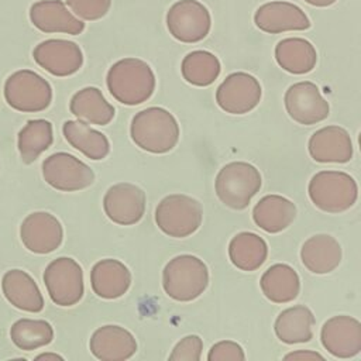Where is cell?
I'll return each mask as SVG.
<instances>
[{"label": "cell", "mask_w": 361, "mask_h": 361, "mask_svg": "<svg viewBox=\"0 0 361 361\" xmlns=\"http://www.w3.org/2000/svg\"><path fill=\"white\" fill-rule=\"evenodd\" d=\"M106 83L110 94L120 103L135 106L147 102L155 90V75L151 66L138 58H124L113 63Z\"/></svg>", "instance_id": "6da1fadb"}, {"label": "cell", "mask_w": 361, "mask_h": 361, "mask_svg": "<svg viewBox=\"0 0 361 361\" xmlns=\"http://www.w3.org/2000/svg\"><path fill=\"white\" fill-rule=\"evenodd\" d=\"M130 135L141 149L152 154H165L178 144L179 126L168 110L148 107L133 117Z\"/></svg>", "instance_id": "7a4b0ae2"}, {"label": "cell", "mask_w": 361, "mask_h": 361, "mask_svg": "<svg viewBox=\"0 0 361 361\" xmlns=\"http://www.w3.org/2000/svg\"><path fill=\"white\" fill-rule=\"evenodd\" d=\"M209 285L206 264L189 254L172 258L162 271L165 293L178 302H190L199 298Z\"/></svg>", "instance_id": "3957f363"}, {"label": "cell", "mask_w": 361, "mask_h": 361, "mask_svg": "<svg viewBox=\"0 0 361 361\" xmlns=\"http://www.w3.org/2000/svg\"><path fill=\"white\" fill-rule=\"evenodd\" d=\"M259 171L243 161L224 165L214 182L216 195L221 203L234 210L245 209L261 188Z\"/></svg>", "instance_id": "277c9868"}, {"label": "cell", "mask_w": 361, "mask_h": 361, "mask_svg": "<svg viewBox=\"0 0 361 361\" xmlns=\"http://www.w3.org/2000/svg\"><path fill=\"white\" fill-rule=\"evenodd\" d=\"M307 192L317 209L327 213H341L355 203L358 186L354 178L345 172L320 171L312 176Z\"/></svg>", "instance_id": "5b68a950"}, {"label": "cell", "mask_w": 361, "mask_h": 361, "mask_svg": "<svg viewBox=\"0 0 361 361\" xmlns=\"http://www.w3.org/2000/svg\"><path fill=\"white\" fill-rule=\"evenodd\" d=\"M202 204L188 195H169L164 197L155 210L158 228L169 237L183 238L193 234L202 224Z\"/></svg>", "instance_id": "8992f818"}, {"label": "cell", "mask_w": 361, "mask_h": 361, "mask_svg": "<svg viewBox=\"0 0 361 361\" xmlns=\"http://www.w3.org/2000/svg\"><path fill=\"white\" fill-rule=\"evenodd\" d=\"M4 97L10 107L23 113L45 110L52 100L51 85L30 69L11 73L4 83Z\"/></svg>", "instance_id": "52a82bcc"}, {"label": "cell", "mask_w": 361, "mask_h": 361, "mask_svg": "<svg viewBox=\"0 0 361 361\" xmlns=\"http://www.w3.org/2000/svg\"><path fill=\"white\" fill-rule=\"evenodd\" d=\"M166 27L169 34L180 42H199L209 34L212 17L199 0H178L166 13Z\"/></svg>", "instance_id": "ba28073f"}, {"label": "cell", "mask_w": 361, "mask_h": 361, "mask_svg": "<svg viewBox=\"0 0 361 361\" xmlns=\"http://www.w3.org/2000/svg\"><path fill=\"white\" fill-rule=\"evenodd\" d=\"M44 283L51 300L59 306H73L83 296V271L69 257H59L44 271Z\"/></svg>", "instance_id": "9c48e42d"}, {"label": "cell", "mask_w": 361, "mask_h": 361, "mask_svg": "<svg viewBox=\"0 0 361 361\" xmlns=\"http://www.w3.org/2000/svg\"><path fill=\"white\" fill-rule=\"evenodd\" d=\"M42 175L48 185L62 192L85 189L94 180L92 168L68 152L49 155L42 162Z\"/></svg>", "instance_id": "30bf717a"}, {"label": "cell", "mask_w": 361, "mask_h": 361, "mask_svg": "<svg viewBox=\"0 0 361 361\" xmlns=\"http://www.w3.org/2000/svg\"><path fill=\"white\" fill-rule=\"evenodd\" d=\"M261 85L247 72L230 73L216 90V102L230 114H245L257 107L261 100Z\"/></svg>", "instance_id": "8fae6325"}, {"label": "cell", "mask_w": 361, "mask_h": 361, "mask_svg": "<svg viewBox=\"0 0 361 361\" xmlns=\"http://www.w3.org/2000/svg\"><path fill=\"white\" fill-rule=\"evenodd\" d=\"M285 107L292 120L303 126H312L327 118L330 107L319 87L309 82H298L285 93Z\"/></svg>", "instance_id": "7c38bea8"}, {"label": "cell", "mask_w": 361, "mask_h": 361, "mask_svg": "<svg viewBox=\"0 0 361 361\" xmlns=\"http://www.w3.org/2000/svg\"><path fill=\"white\" fill-rule=\"evenodd\" d=\"M106 216L120 226L138 223L145 213V193L141 188L121 182L110 186L103 197Z\"/></svg>", "instance_id": "4fadbf2b"}, {"label": "cell", "mask_w": 361, "mask_h": 361, "mask_svg": "<svg viewBox=\"0 0 361 361\" xmlns=\"http://www.w3.org/2000/svg\"><path fill=\"white\" fill-rule=\"evenodd\" d=\"M34 61L54 76H69L83 65L80 47L68 39H45L32 51Z\"/></svg>", "instance_id": "5bb4252c"}, {"label": "cell", "mask_w": 361, "mask_h": 361, "mask_svg": "<svg viewBox=\"0 0 361 361\" xmlns=\"http://www.w3.org/2000/svg\"><path fill=\"white\" fill-rule=\"evenodd\" d=\"M254 23L268 34L310 28V20L306 13L299 6L283 0H274L259 6L254 14Z\"/></svg>", "instance_id": "9a60e30c"}, {"label": "cell", "mask_w": 361, "mask_h": 361, "mask_svg": "<svg viewBox=\"0 0 361 361\" xmlns=\"http://www.w3.org/2000/svg\"><path fill=\"white\" fill-rule=\"evenodd\" d=\"M20 235L24 247L31 252L48 254L61 245L63 230L59 220L51 213L35 212L21 223Z\"/></svg>", "instance_id": "2e32d148"}, {"label": "cell", "mask_w": 361, "mask_h": 361, "mask_svg": "<svg viewBox=\"0 0 361 361\" xmlns=\"http://www.w3.org/2000/svg\"><path fill=\"white\" fill-rule=\"evenodd\" d=\"M323 347L337 358H351L361 351V323L351 316L329 319L320 333Z\"/></svg>", "instance_id": "e0dca14e"}, {"label": "cell", "mask_w": 361, "mask_h": 361, "mask_svg": "<svg viewBox=\"0 0 361 361\" xmlns=\"http://www.w3.org/2000/svg\"><path fill=\"white\" fill-rule=\"evenodd\" d=\"M30 20L42 32L79 35L85 30L83 20L69 11L62 0H39L30 7Z\"/></svg>", "instance_id": "ac0fdd59"}, {"label": "cell", "mask_w": 361, "mask_h": 361, "mask_svg": "<svg viewBox=\"0 0 361 361\" xmlns=\"http://www.w3.org/2000/svg\"><path fill=\"white\" fill-rule=\"evenodd\" d=\"M309 154L316 162L344 164L353 158V141L347 130L327 126L317 130L309 140Z\"/></svg>", "instance_id": "d6986e66"}, {"label": "cell", "mask_w": 361, "mask_h": 361, "mask_svg": "<svg viewBox=\"0 0 361 361\" xmlns=\"http://www.w3.org/2000/svg\"><path fill=\"white\" fill-rule=\"evenodd\" d=\"M92 354L102 361H123L131 358L137 351L134 336L120 326L99 327L90 337Z\"/></svg>", "instance_id": "ffe728a7"}, {"label": "cell", "mask_w": 361, "mask_h": 361, "mask_svg": "<svg viewBox=\"0 0 361 361\" xmlns=\"http://www.w3.org/2000/svg\"><path fill=\"white\" fill-rule=\"evenodd\" d=\"M93 292L103 299H117L123 296L131 285L128 268L118 259H102L96 262L90 272Z\"/></svg>", "instance_id": "44dd1931"}, {"label": "cell", "mask_w": 361, "mask_h": 361, "mask_svg": "<svg viewBox=\"0 0 361 361\" xmlns=\"http://www.w3.org/2000/svg\"><path fill=\"white\" fill-rule=\"evenodd\" d=\"M1 289L6 299L24 312L38 313L44 307V298L37 282L23 269H10L3 275Z\"/></svg>", "instance_id": "7402d4cb"}, {"label": "cell", "mask_w": 361, "mask_h": 361, "mask_svg": "<svg viewBox=\"0 0 361 361\" xmlns=\"http://www.w3.org/2000/svg\"><path fill=\"white\" fill-rule=\"evenodd\" d=\"M300 259L310 272L319 275L329 274L334 271L341 261V247L334 237L316 234L303 243Z\"/></svg>", "instance_id": "603a6c76"}, {"label": "cell", "mask_w": 361, "mask_h": 361, "mask_svg": "<svg viewBox=\"0 0 361 361\" xmlns=\"http://www.w3.org/2000/svg\"><path fill=\"white\" fill-rule=\"evenodd\" d=\"M296 217V206L279 195H267L254 206V223L267 233L275 234L288 228Z\"/></svg>", "instance_id": "cb8c5ba5"}, {"label": "cell", "mask_w": 361, "mask_h": 361, "mask_svg": "<svg viewBox=\"0 0 361 361\" xmlns=\"http://www.w3.org/2000/svg\"><path fill=\"white\" fill-rule=\"evenodd\" d=\"M314 316L306 306H293L282 310L275 320V334L285 344L307 343L313 338Z\"/></svg>", "instance_id": "d4e9b609"}, {"label": "cell", "mask_w": 361, "mask_h": 361, "mask_svg": "<svg viewBox=\"0 0 361 361\" xmlns=\"http://www.w3.org/2000/svg\"><path fill=\"white\" fill-rule=\"evenodd\" d=\"M278 65L293 75L309 73L317 62V52L312 42L305 38H285L275 47Z\"/></svg>", "instance_id": "484cf974"}, {"label": "cell", "mask_w": 361, "mask_h": 361, "mask_svg": "<svg viewBox=\"0 0 361 361\" xmlns=\"http://www.w3.org/2000/svg\"><path fill=\"white\" fill-rule=\"evenodd\" d=\"M261 290L274 303H288L296 299L300 290L298 272L288 264H275L261 276Z\"/></svg>", "instance_id": "4316f807"}, {"label": "cell", "mask_w": 361, "mask_h": 361, "mask_svg": "<svg viewBox=\"0 0 361 361\" xmlns=\"http://www.w3.org/2000/svg\"><path fill=\"white\" fill-rule=\"evenodd\" d=\"M71 113L87 124L106 126L114 117V107L104 99L102 90L89 86L76 92L69 104Z\"/></svg>", "instance_id": "83f0119b"}, {"label": "cell", "mask_w": 361, "mask_h": 361, "mask_svg": "<svg viewBox=\"0 0 361 361\" xmlns=\"http://www.w3.org/2000/svg\"><path fill=\"white\" fill-rule=\"evenodd\" d=\"M65 140L89 159L99 161L107 157L110 151V144L107 137L92 128L87 123L82 120H68L63 127Z\"/></svg>", "instance_id": "f1b7e54d"}, {"label": "cell", "mask_w": 361, "mask_h": 361, "mask_svg": "<svg viewBox=\"0 0 361 361\" xmlns=\"http://www.w3.org/2000/svg\"><path fill=\"white\" fill-rule=\"evenodd\" d=\"M268 245L255 233L243 231L234 235L228 244V257L234 267L241 271H255L267 259Z\"/></svg>", "instance_id": "f546056e"}, {"label": "cell", "mask_w": 361, "mask_h": 361, "mask_svg": "<svg viewBox=\"0 0 361 361\" xmlns=\"http://www.w3.org/2000/svg\"><path fill=\"white\" fill-rule=\"evenodd\" d=\"M54 141L52 124L48 120H30L18 133L17 147L25 164L34 162Z\"/></svg>", "instance_id": "4dcf8cb0"}, {"label": "cell", "mask_w": 361, "mask_h": 361, "mask_svg": "<svg viewBox=\"0 0 361 361\" xmlns=\"http://www.w3.org/2000/svg\"><path fill=\"white\" fill-rule=\"evenodd\" d=\"M220 61L209 51H192L189 52L180 65L183 79L193 86H209L220 75Z\"/></svg>", "instance_id": "1f68e13d"}, {"label": "cell", "mask_w": 361, "mask_h": 361, "mask_svg": "<svg viewBox=\"0 0 361 361\" xmlns=\"http://www.w3.org/2000/svg\"><path fill=\"white\" fill-rule=\"evenodd\" d=\"M13 343L24 351H31L49 344L54 338V329L47 320L20 319L10 329Z\"/></svg>", "instance_id": "d6a6232c"}, {"label": "cell", "mask_w": 361, "mask_h": 361, "mask_svg": "<svg viewBox=\"0 0 361 361\" xmlns=\"http://www.w3.org/2000/svg\"><path fill=\"white\" fill-rule=\"evenodd\" d=\"M66 4L78 18L96 21L107 14L111 0H66Z\"/></svg>", "instance_id": "836d02e7"}, {"label": "cell", "mask_w": 361, "mask_h": 361, "mask_svg": "<svg viewBox=\"0 0 361 361\" xmlns=\"http://www.w3.org/2000/svg\"><path fill=\"white\" fill-rule=\"evenodd\" d=\"M203 341L199 336L190 334L183 337L169 354L171 361H199L202 357Z\"/></svg>", "instance_id": "e575fe53"}, {"label": "cell", "mask_w": 361, "mask_h": 361, "mask_svg": "<svg viewBox=\"0 0 361 361\" xmlns=\"http://www.w3.org/2000/svg\"><path fill=\"white\" fill-rule=\"evenodd\" d=\"M209 361H244L245 354L240 344L230 340H223L212 345L207 354Z\"/></svg>", "instance_id": "d590c367"}, {"label": "cell", "mask_w": 361, "mask_h": 361, "mask_svg": "<svg viewBox=\"0 0 361 361\" xmlns=\"http://www.w3.org/2000/svg\"><path fill=\"white\" fill-rule=\"evenodd\" d=\"M285 360H320L323 361L324 357L319 353H314V351H303V350H299V351H295V353H289L283 357Z\"/></svg>", "instance_id": "8d00e7d4"}, {"label": "cell", "mask_w": 361, "mask_h": 361, "mask_svg": "<svg viewBox=\"0 0 361 361\" xmlns=\"http://www.w3.org/2000/svg\"><path fill=\"white\" fill-rule=\"evenodd\" d=\"M303 1H306L307 4L314 6V7H329V6L334 4L337 0H303Z\"/></svg>", "instance_id": "74e56055"}, {"label": "cell", "mask_w": 361, "mask_h": 361, "mask_svg": "<svg viewBox=\"0 0 361 361\" xmlns=\"http://www.w3.org/2000/svg\"><path fill=\"white\" fill-rule=\"evenodd\" d=\"M35 360H37V361H39V360H61V361H62L63 357H61V355H58V354H52V353H45V354L37 355Z\"/></svg>", "instance_id": "f35d334b"}]
</instances>
